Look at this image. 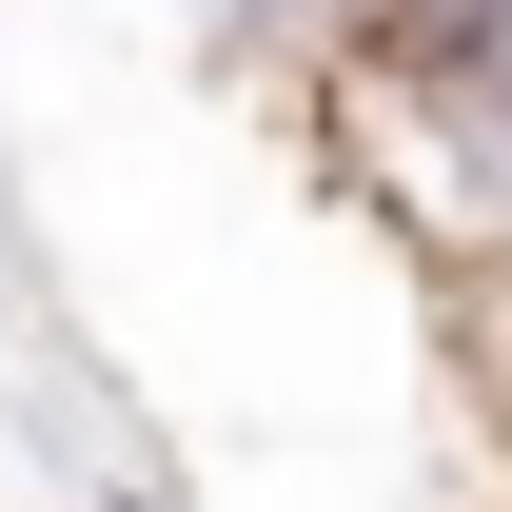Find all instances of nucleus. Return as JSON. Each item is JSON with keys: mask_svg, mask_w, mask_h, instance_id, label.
<instances>
[{"mask_svg": "<svg viewBox=\"0 0 512 512\" xmlns=\"http://www.w3.org/2000/svg\"><path fill=\"white\" fill-rule=\"evenodd\" d=\"M434 316H453V394H473V434H493V473H512V256L434 276Z\"/></svg>", "mask_w": 512, "mask_h": 512, "instance_id": "obj_1", "label": "nucleus"}, {"mask_svg": "<svg viewBox=\"0 0 512 512\" xmlns=\"http://www.w3.org/2000/svg\"><path fill=\"white\" fill-rule=\"evenodd\" d=\"M335 20H355V0H197V40H217V60H256V79H316Z\"/></svg>", "mask_w": 512, "mask_h": 512, "instance_id": "obj_2", "label": "nucleus"}, {"mask_svg": "<svg viewBox=\"0 0 512 512\" xmlns=\"http://www.w3.org/2000/svg\"><path fill=\"white\" fill-rule=\"evenodd\" d=\"M119 512H178V493H158V473H119Z\"/></svg>", "mask_w": 512, "mask_h": 512, "instance_id": "obj_3", "label": "nucleus"}, {"mask_svg": "<svg viewBox=\"0 0 512 512\" xmlns=\"http://www.w3.org/2000/svg\"><path fill=\"white\" fill-rule=\"evenodd\" d=\"M493 512H512V473H493Z\"/></svg>", "mask_w": 512, "mask_h": 512, "instance_id": "obj_4", "label": "nucleus"}]
</instances>
